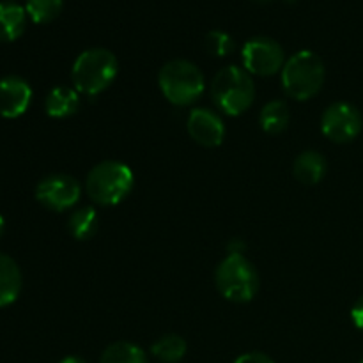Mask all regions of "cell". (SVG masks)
Wrapping results in <instances>:
<instances>
[{"mask_svg": "<svg viewBox=\"0 0 363 363\" xmlns=\"http://www.w3.org/2000/svg\"><path fill=\"white\" fill-rule=\"evenodd\" d=\"M243 67L252 77H273L280 73L286 64V52L282 45L268 35L248 39L241 48Z\"/></svg>", "mask_w": 363, "mask_h": 363, "instance_id": "7", "label": "cell"}, {"mask_svg": "<svg viewBox=\"0 0 363 363\" xmlns=\"http://www.w3.org/2000/svg\"><path fill=\"white\" fill-rule=\"evenodd\" d=\"M23 286L20 266L13 257L0 252V308L9 307L18 300Z\"/></svg>", "mask_w": 363, "mask_h": 363, "instance_id": "13", "label": "cell"}, {"mask_svg": "<svg viewBox=\"0 0 363 363\" xmlns=\"http://www.w3.org/2000/svg\"><path fill=\"white\" fill-rule=\"evenodd\" d=\"M99 363H149L147 354L140 346L128 340H117L105 347Z\"/></svg>", "mask_w": 363, "mask_h": 363, "instance_id": "19", "label": "cell"}, {"mask_svg": "<svg viewBox=\"0 0 363 363\" xmlns=\"http://www.w3.org/2000/svg\"><path fill=\"white\" fill-rule=\"evenodd\" d=\"M158 87L169 103L190 106L204 94L206 78L201 67L191 60L172 59L158 71Z\"/></svg>", "mask_w": 363, "mask_h": 363, "instance_id": "4", "label": "cell"}, {"mask_svg": "<svg viewBox=\"0 0 363 363\" xmlns=\"http://www.w3.org/2000/svg\"><path fill=\"white\" fill-rule=\"evenodd\" d=\"M99 216L92 206H80L67 218V233L77 241H89L98 234Z\"/></svg>", "mask_w": 363, "mask_h": 363, "instance_id": "16", "label": "cell"}, {"mask_svg": "<svg viewBox=\"0 0 363 363\" xmlns=\"http://www.w3.org/2000/svg\"><path fill=\"white\" fill-rule=\"evenodd\" d=\"M227 250H229V254H245L247 245L243 243V240H233L227 245Z\"/></svg>", "mask_w": 363, "mask_h": 363, "instance_id": "24", "label": "cell"}, {"mask_svg": "<svg viewBox=\"0 0 363 363\" xmlns=\"http://www.w3.org/2000/svg\"><path fill=\"white\" fill-rule=\"evenodd\" d=\"M186 130L191 140L202 147H218L225 138V124L222 116L211 108H194L186 119Z\"/></svg>", "mask_w": 363, "mask_h": 363, "instance_id": "10", "label": "cell"}, {"mask_svg": "<svg viewBox=\"0 0 363 363\" xmlns=\"http://www.w3.org/2000/svg\"><path fill=\"white\" fill-rule=\"evenodd\" d=\"M80 92L74 87L59 85L53 87L45 98V112L52 119H67L80 108Z\"/></svg>", "mask_w": 363, "mask_h": 363, "instance_id": "12", "label": "cell"}, {"mask_svg": "<svg viewBox=\"0 0 363 363\" xmlns=\"http://www.w3.org/2000/svg\"><path fill=\"white\" fill-rule=\"evenodd\" d=\"M119 60L106 48H89L74 59L71 84L80 94L98 96L116 82Z\"/></svg>", "mask_w": 363, "mask_h": 363, "instance_id": "3", "label": "cell"}, {"mask_svg": "<svg viewBox=\"0 0 363 363\" xmlns=\"http://www.w3.org/2000/svg\"><path fill=\"white\" fill-rule=\"evenodd\" d=\"M135 174L130 165L119 160H105L92 167L85 179V194L101 208L121 204L131 194Z\"/></svg>", "mask_w": 363, "mask_h": 363, "instance_id": "1", "label": "cell"}, {"mask_svg": "<svg viewBox=\"0 0 363 363\" xmlns=\"http://www.w3.org/2000/svg\"><path fill=\"white\" fill-rule=\"evenodd\" d=\"M360 363H363V360H362V362H360Z\"/></svg>", "mask_w": 363, "mask_h": 363, "instance_id": "29", "label": "cell"}, {"mask_svg": "<svg viewBox=\"0 0 363 363\" xmlns=\"http://www.w3.org/2000/svg\"><path fill=\"white\" fill-rule=\"evenodd\" d=\"M215 286L227 301L248 303L257 296L261 279L247 255L227 254L216 266Z\"/></svg>", "mask_w": 363, "mask_h": 363, "instance_id": "6", "label": "cell"}, {"mask_svg": "<svg viewBox=\"0 0 363 363\" xmlns=\"http://www.w3.org/2000/svg\"><path fill=\"white\" fill-rule=\"evenodd\" d=\"M59 363H87V362L80 357H66V358H62Z\"/></svg>", "mask_w": 363, "mask_h": 363, "instance_id": "25", "label": "cell"}, {"mask_svg": "<svg viewBox=\"0 0 363 363\" xmlns=\"http://www.w3.org/2000/svg\"><path fill=\"white\" fill-rule=\"evenodd\" d=\"M234 363H275L266 353L261 351H250V353H245L241 357H238Z\"/></svg>", "mask_w": 363, "mask_h": 363, "instance_id": "22", "label": "cell"}, {"mask_svg": "<svg viewBox=\"0 0 363 363\" xmlns=\"http://www.w3.org/2000/svg\"><path fill=\"white\" fill-rule=\"evenodd\" d=\"M82 184L69 174H50L35 186V201L50 211L62 213L80 202Z\"/></svg>", "mask_w": 363, "mask_h": 363, "instance_id": "8", "label": "cell"}, {"mask_svg": "<svg viewBox=\"0 0 363 363\" xmlns=\"http://www.w3.org/2000/svg\"><path fill=\"white\" fill-rule=\"evenodd\" d=\"M211 98L216 108L229 117L243 116L255 99V84L245 67L225 66L211 82Z\"/></svg>", "mask_w": 363, "mask_h": 363, "instance_id": "5", "label": "cell"}, {"mask_svg": "<svg viewBox=\"0 0 363 363\" xmlns=\"http://www.w3.org/2000/svg\"><path fill=\"white\" fill-rule=\"evenodd\" d=\"M27 16V11L20 4L13 2V0H4V2H0V41H16L25 32Z\"/></svg>", "mask_w": 363, "mask_h": 363, "instance_id": "14", "label": "cell"}, {"mask_svg": "<svg viewBox=\"0 0 363 363\" xmlns=\"http://www.w3.org/2000/svg\"><path fill=\"white\" fill-rule=\"evenodd\" d=\"M325 62L311 50H301L291 55L280 71L284 92L294 101H308L315 98L325 85Z\"/></svg>", "mask_w": 363, "mask_h": 363, "instance_id": "2", "label": "cell"}, {"mask_svg": "<svg viewBox=\"0 0 363 363\" xmlns=\"http://www.w3.org/2000/svg\"><path fill=\"white\" fill-rule=\"evenodd\" d=\"M284 2H286V4H294V2H298V0H284Z\"/></svg>", "mask_w": 363, "mask_h": 363, "instance_id": "27", "label": "cell"}, {"mask_svg": "<svg viewBox=\"0 0 363 363\" xmlns=\"http://www.w3.org/2000/svg\"><path fill=\"white\" fill-rule=\"evenodd\" d=\"M363 117L360 110L347 101H335L323 112L321 131L335 144L353 142L362 133Z\"/></svg>", "mask_w": 363, "mask_h": 363, "instance_id": "9", "label": "cell"}, {"mask_svg": "<svg viewBox=\"0 0 363 363\" xmlns=\"http://www.w3.org/2000/svg\"><path fill=\"white\" fill-rule=\"evenodd\" d=\"M328 163L319 151H303L294 160L293 174L305 186H314L325 177Z\"/></svg>", "mask_w": 363, "mask_h": 363, "instance_id": "15", "label": "cell"}, {"mask_svg": "<svg viewBox=\"0 0 363 363\" xmlns=\"http://www.w3.org/2000/svg\"><path fill=\"white\" fill-rule=\"evenodd\" d=\"M255 2H272V0H255Z\"/></svg>", "mask_w": 363, "mask_h": 363, "instance_id": "28", "label": "cell"}, {"mask_svg": "<svg viewBox=\"0 0 363 363\" xmlns=\"http://www.w3.org/2000/svg\"><path fill=\"white\" fill-rule=\"evenodd\" d=\"M291 123L289 106L282 99H272L262 106L259 113V124L261 130L268 135H279L287 130Z\"/></svg>", "mask_w": 363, "mask_h": 363, "instance_id": "17", "label": "cell"}, {"mask_svg": "<svg viewBox=\"0 0 363 363\" xmlns=\"http://www.w3.org/2000/svg\"><path fill=\"white\" fill-rule=\"evenodd\" d=\"M62 0H27L25 11L34 23L45 25L57 20L62 13Z\"/></svg>", "mask_w": 363, "mask_h": 363, "instance_id": "20", "label": "cell"}, {"mask_svg": "<svg viewBox=\"0 0 363 363\" xmlns=\"http://www.w3.org/2000/svg\"><path fill=\"white\" fill-rule=\"evenodd\" d=\"M206 50L215 57H227L236 50V41L225 30H211L206 35Z\"/></svg>", "mask_w": 363, "mask_h": 363, "instance_id": "21", "label": "cell"}, {"mask_svg": "<svg viewBox=\"0 0 363 363\" xmlns=\"http://www.w3.org/2000/svg\"><path fill=\"white\" fill-rule=\"evenodd\" d=\"M32 103V87L25 78L9 74L0 78V117L18 119Z\"/></svg>", "mask_w": 363, "mask_h": 363, "instance_id": "11", "label": "cell"}, {"mask_svg": "<svg viewBox=\"0 0 363 363\" xmlns=\"http://www.w3.org/2000/svg\"><path fill=\"white\" fill-rule=\"evenodd\" d=\"M186 340L176 333H169L156 340L151 346V354L162 363H179L186 357Z\"/></svg>", "mask_w": 363, "mask_h": 363, "instance_id": "18", "label": "cell"}, {"mask_svg": "<svg viewBox=\"0 0 363 363\" xmlns=\"http://www.w3.org/2000/svg\"><path fill=\"white\" fill-rule=\"evenodd\" d=\"M351 321H353V325L357 326L358 330L363 332V296L358 298V300L354 301L353 308H351Z\"/></svg>", "mask_w": 363, "mask_h": 363, "instance_id": "23", "label": "cell"}, {"mask_svg": "<svg viewBox=\"0 0 363 363\" xmlns=\"http://www.w3.org/2000/svg\"><path fill=\"white\" fill-rule=\"evenodd\" d=\"M4 230H6V220H4V216L0 215V238L4 236Z\"/></svg>", "mask_w": 363, "mask_h": 363, "instance_id": "26", "label": "cell"}]
</instances>
